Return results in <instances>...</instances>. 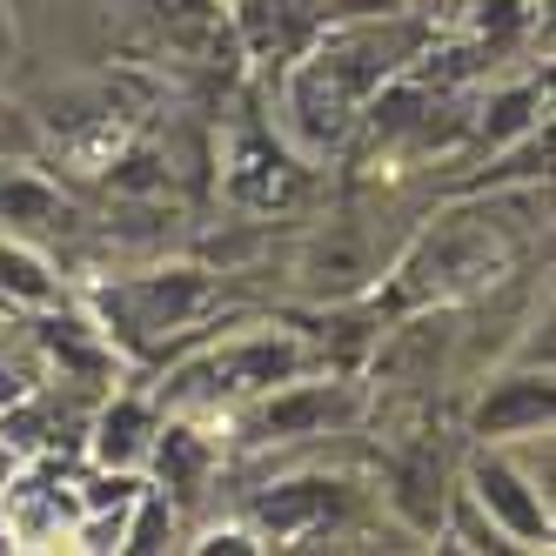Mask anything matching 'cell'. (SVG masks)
I'll list each match as a JSON object with an SVG mask.
<instances>
[{
  "mask_svg": "<svg viewBox=\"0 0 556 556\" xmlns=\"http://www.w3.org/2000/svg\"><path fill=\"white\" fill-rule=\"evenodd\" d=\"M403 235L382 242V215H329L295 235L289 249V289L302 302H329V308H355L395 262Z\"/></svg>",
  "mask_w": 556,
  "mask_h": 556,
  "instance_id": "5b68a950",
  "label": "cell"
},
{
  "mask_svg": "<svg viewBox=\"0 0 556 556\" xmlns=\"http://www.w3.org/2000/svg\"><path fill=\"white\" fill-rule=\"evenodd\" d=\"M536 122H549V74H543V81H536V74H523V81H509V88L476 94V108H469V135H463V154H456V162L509 148L516 135H530ZM456 162H450V168H456Z\"/></svg>",
  "mask_w": 556,
  "mask_h": 556,
  "instance_id": "4fadbf2b",
  "label": "cell"
},
{
  "mask_svg": "<svg viewBox=\"0 0 556 556\" xmlns=\"http://www.w3.org/2000/svg\"><path fill=\"white\" fill-rule=\"evenodd\" d=\"M27 61V41H21V14H14V0H0V88L21 74Z\"/></svg>",
  "mask_w": 556,
  "mask_h": 556,
  "instance_id": "e0dca14e",
  "label": "cell"
},
{
  "mask_svg": "<svg viewBox=\"0 0 556 556\" xmlns=\"http://www.w3.org/2000/svg\"><path fill=\"white\" fill-rule=\"evenodd\" d=\"M369 409H376L369 382L323 363V369H302V376H289V382L249 395L242 409H228V416H222V443H228V456L336 443V435H355V429H363Z\"/></svg>",
  "mask_w": 556,
  "mask_h": 556,
  "instance_id": "3957f363",
  "label": "cell"
},
{
  "mask_svg": "<svg viewBox=\"0 0 556 556\" xmlns=\"http://www.w3.org/2000/svg\"><path fill=\"white\" fill-rule=\"evenodd\" d=\"M74 295V289H67ZM94 329L114 342V355H122V369H162L175 363V355L208 336V308L222 302V275L208 262H148V268H114L101 275V282H88L81 295Z\"/></svg>",
  "mask_w": 556,
  "mask_h": 556,
  "instance_id": "7a4b0ae2",
  "label": "cell"
},
{
  "mask_svg": "<svg viewBox=\"0 0 556 556\" xmlns=\"http://www.w3.org/2000/svg\"><path fill=\"white\" fill-rule=\"evenodd\" d=\"M0 228L34 242V249H54V242H74V235L88 228V215L34 162H0Z\"/></svg>",
  "mask_w": 556,
  "mask_h": 556,
  "instance_id": "30bf717a",
  "label": "cell"
},
{
  "mask_svg": "<svg viewBox=\"0 0 556 556\" xmlns=\"http://www.w3.org/2000/svg\"><path fill=\"white\" fill-rule=\"evenodd\" d=\"M369 509L355 476H329V469H302V476H275V483L242 490L235 516L262 536V549H329L355 536V516Z\"/></svg>",
  "mask_w": 556,
  "mask_h": 556,
  "instance_id": "277c9868",
  "label": "cell"
},
{
  "mask_svg": "<svg viewBox=\"0 0 556 556\" xmlns=\"http://www.w3.org/2000/svg\"><path fill=\"white\" fill-rule=\"evenodd\" d=\"M61 295H67V282H61L54 255L0 228V308H27L34 315V308H54Z\"/></svg>",
  "mask_w": 556,
  "mask_h": 556,
  "instance_id": "5bb4252c",
  "label": "cell"
},
{
  "mask_svg": "<svg viewBox=\"0 0 556 556\" xmlns=\"http://www.w3.org/2000/svg\"><path fill=\"white\" fill-rule=\"evenodd\" d=\"M308 154L282 128H235L228 135V162H222V202L242 215H289L308 202Z\"/></svg>",
  "mask_w": 556,
  "mask_h": 556,
  "instance_id": "8992f818",
  "label": "cell"
},
{
  "mask_svg": "<svg viewBox=\"0 0 556 556\" xmlns=\"http://www.w3.org/2000/svg\"><path fill=\"white\" fill-rule=\"evenodd\" d=\"M450 450L443 435H403L389 456H382V509L403 523L409 536H435V516H443V496H450Z\"/></svg>",
  "mask_w": 556,
  "mask_h": 556,
  "instance_id": "9c48e42d",
  "label": "cell"
},
{
  "mask_svg": "<svg viewBox=\"0 0 556 556\" xmlns=\"http://www.w3.org/2000/svg\"><path fill=\"white\" fill-rule=\"evenodd\" d=\"M181 509L154 490V483H141L135 490V503H128V523H122V549H181Z\"/></svg>",
  "mask_w": 556,
  "mask_h": 556,
  "instance_id": "9a60e30c",
  "label": "cell"
},
{
  "mask_svg": "<svg viewBox=\"0 0 556 556\" xmlns=\"http://www.w3.org/2000/svg\"><path fill=\"white\" fill-rule=\"evenodd\" d=\"M162 429V403L148 389H101V403L88 416V456L94 469H122V476H141L148 463V443Z\"/></svg>",
  "mask_w": 556,
  "mask_h": 556,
  "instance_id": "7c38bea8",
  "label": "cell"
},
{
  "mask_svg": "<svg viewBox=\"0 0 556 556\" xmlns=\"http://www.w3.org/2000/svg\"><path fill=\"white\" fill-rule=\"evenodd\" d=\"M456 483L476 496V509L490 516V523L516 543V549H549L556 536V516H549V496L523 476V463H516L503 443H469Z\"/></svg>",
  "mask_w": 556,
  "mask_h": 556,
  "instance_id": "ba28073f",
  "label": "cell"
},
{
  "mask_svg": "<svg viewBox=\"0 0 556 556\" xmlns=\"http://www.w3.org/2000/svg\"><path fill=\"white\" fill-rule=\"evenodd\" d=\"M556 395H549V363H509L483 382L469 403V443H509V435L549 429Z\"/></svg>",
  "mask_w": 556,
  "mask_h": 556,
  "instance_id": "8fae6325",
  "label": "cell"
},
{
  "mask_svg": "<svg viewBox=\"0 0 556 556\" xmlns=\"http://www.w3.org/2000/svg\"><path fill=\"white\" fill-rule=\"evenodd\" d=\"M41 148H48V128L34 122V108L0 88V162H41Z\"/></svg>",
  "mask_w": 556,
  "mask_h": 556,
  "instance_id": "2e32d148",
  "label": "cell"
},
{
  "mask_svg": "<svg viewBox=\"0 0 556 556\" xmlns=\"http://www.w3.org/2000/svg\"><path fill=\"white\" fill-rule=\"evenodd\" d=\"M422 54V21L409 14H342L308 34V48L282 61V101H275V128H282L308 162L355 141L369 94L403 74Z\"/></svg>",
  "mask_w": 556,
  "mask_h": 556,
  "instance_id": "6da1fadb",
  "label": "cell"
},
{
  "mask_svg": "<svg viewBox=\"0 0 556 556\" xmlns=\"http://www.w3.org/2000/svg\"><path fill=\"white\" fill-rule=\"evenodd\" d=\"M222 422L215 416H181V409H162V429H154V443H148V463L141 476L154 490H162L181 516H194L208 503V490H222V476H228V443L215 435Z\"/></svg>",
  "mask_w": 556,
  "mask_h": 556,
  "instance_id": "52a82bcc",
  "label": "cell"
}]
</instances>
